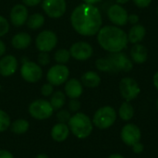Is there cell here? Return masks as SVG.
<instances>
[{"instance_id":"cell-1","label":"cell","mask_w":158,"mask_h":158,"mask_svg":"<svg viewBox=\"0 0 158 158\" xmlns=\"http://www.w3.org/2000/svg\"><path fill=\"white\" fill-rule=\"evenodd\" d=\"M70 22L74 30L84 36L98 33L102 26V16L99 9L91 4L78 6L70 16Z\"/></svg>"},{"instance_id":"cell-2","label":"cell","mask_w":158,"mask_h":158,"mask_svg":"<svg viewBox=\"0 0 158 158\" xmlns=\"http://www.w3.org/2000/svg\"><path fill=\"white\" fill-rule=\"evenodd\" d=\"M97 41L102 48L110 52L118 53L126 48L128 44V34L116 26H105L97 34Z\"/></svg>"},{"instance_id":"cell-3","label":"cell","mask_w":158,"mask_h":158,"mask_svg":"<svg viewBox=\"0 0 158 158\" xmlns=\"http://www.w3.org/2000/svg\"><path fill=\"white\" fill-rule=\"evenodd\" d=\"M68 126L71 133L78 139H86L93 132L94 124L91 118L84 113L78 112L71 116Z\"/></svg>"},{"instance_id":"cell-4","label":"cell","mask_w":158,"mask_h":158,"mask_svg":"<svg viewBox=\"0 0 158 158\" xmlns=\"http://www.w3.org/2000/svg\"><path fill=\"white\" fill-rule=\"evenodd\" d=\"M116 119H117L116 110L110 106H106L100 107L94 113L93 118V124L100 130H106L111 126H113Z\"/></svg>"},{"instance_id":"cell-5","label":"cell","mask_w":158,"mask_h":158,"mask_svg":"<svg viewBox=\"0 0 158 158\" xmlns=\"http://www.w3.org/2000/svg\"><path fill=\"white\" fill-rule=\"evenodd\" d=\"M29 113L30 115L38 120H44L49 118L53 113L54 109L49 101L44 99H37L31 102L29 106Z\"/></svg>"},{"instance_id":"cell-6","label":"cell","mask_w":158,"mask_h":158,"mask_svg":"<svg viewBox=\"0 0 158 158\" xmlns=\"http://www.w3.org/2000/svg\"><path fill=\"white\" fill-rule=\"evenodd\" d=\"M20 75L22 79L27 82L35 83L42 79L43 69L35 62L24 59L20 68Z\"/></svg>"},{"instance_id":"cell-7","label":"cell","mask_w":158,"mask_h":158,"mask_svg":"<svg viewBox=\"0 0 158 158\" xmlns=\"http://www.w3.org/2000/svg\"><path fill=\"white\" fill-rule=\"evenodd\" d=\"M119 92L121 96L127 102H130L131 100H134L139 95V94L141 93V89L138 82L134 79L125 77L119 82Z\"/></svg>"},{"instance_id":"cell-8","label":"cell","mask_w":158,"mask_h":158,"mask_svg":"<svg viewBox=\"0 0 158 158\" xmlns=\"http://www.w3.org/2000/svg\"><path fill=\"white\" fill-rule=\"evenodd\" d=\"M69 76V70L64 64H57L49 69L46 78L53 86H59L65 83Z\"/></svg>"},{"instance_id":"cell-9","label":"cell","mask_w":158,"mask_h":158,"mask_svg":"<svg viewBox=\"0 0 158 158\" xmlns=\"http://www.w3.org/2000/svg\"><path fill=\"white\" fill-rule=\"evenodd\" d=\"M35 44L39 51L50 52L56 47L57 44V36L52 31H43L37 35Z\"/></svg>"},{"instance_id":"cell-10","label":"cell","mask_w":158,"mask_h":158,"mask_svg":"<svg viewBox=\"0 0 158 158\" xmlns=\"http://www.w3.org/2000/svg\"><path fill=\"white\" fill-rule=\"evenodd\" d=\"M42 7L48 17L57 19L65 14L67 3L66 0H43Z\"/></svg>"},{"instance_id":"cell-11","label":"cell","mask_w":158,"mask_h":158,"mask_svg":"<svg viewBox=\"0 0 158 158\" xmlns=\"http://www.w3.org/2000/svg\"><path fill=\"white\" fill-rule=\"evenodd\" d=\"M120 137L122 142L128 146H133L141 141L142 132L138 126L135 124H126L120 132Z\"/></svg>"},{"instance_id":"cell-12","label":"cell","mask_w":158,"mask_h":158,"mask_svg":"<svg viewBox=\"0 0 158 158\" xmlns=\"http://www.w3.org/2000/svg\"><path fill=\"white\" fill-rule=\"evenodd\" d=\"M93 47L86 42H77L73 44L69 48L70 56L79 61H85L89 59L93 55Z\"/></svg>"},{"instance_id":"cell-13","label":"cell","mask_w":158,"mask_h":158,"mask_svg":"<svg viewBox=\"0 0 158 158\" xmlns=\"http://www.w3.org/2000/svg\"><path fill=\"white\" fill-rule=\"evenodd\" d=\"M107 57L112 62V64L114 65L118 72L119 71L129 72L133 68L132 61L122 52L111 53V55H109Z\"/></svg>"},{"instance_id":"cell-14","label":"cell","mask_w":158,"mask_h":158,"mask_svg":"<svg viewBox=\"0 0 158 158\" xmlns=\"http://www.w3.org/2000/svg\"><path fill=\"white\" fill-rule=\"evenodd\" d=\"M107 16L110 21L118 26H124L128 22V12L120 5H112L107 10Z\"/></svg>"},{"instance_id":"cell-15","label":"cell","mask_w":158,"mask_h":158,"mask_svg":"<svg viewBox=\"0 0 158 158\" xmlns=\"http://www.w3.org/2000/svg\"><path fill=\"white\" fill-rule=\"evenodd\" d=\"M28 15L29 14L26 6L22 4H17L12 7L10 11V21L14 26H22L27 22L29 18Z\"/></svg>"},{"instance_id":"cell-16","label":"cell","mask_w":158,"mask_h":158,"mask_svg":"<svg viewBox=\"0 0 158 158\" xmlns=\"http://www.w3.org/2000/svg\"><path fill=\"white\" fill-rule=\"evenodd\" d=\"M18 69L17 58L12 55H7L0 59V75L4 77L12 76Z\"/></svg>"},{"instance_id":"cell-17","label":"cell","mask_w":158,"mask_h":158,"mask_svg":"<svg viewBox=\"0 0 158 158\" xmlns=\"http://www.w3.org/2000/svg\"><path fill=\"white\" fill-rule=\"evenodd\" d=\"M83 92L82 83L77 79H70L66 81L65 94L70 99H78Z\"/></svg>"},{"instance_id":"cell-18","label":"cell","mask_w":158,"mask_h":158,"mask_svg":"<svg viewBox=\"0 0 158 158\" xmlns=\"http://www.w3.org/2000/svg\"><path fill=\"white\" fill-rule=\"evenodd\" d=\"M69 128L65 123H56L51 130V137L54 141L57 143L64 142L68 139L69 135Z\"/></svg>"},{"instance_id":"cell-19","label":"cell","mask_w":158,"mask_h":158,"mask_svg":"<svg viewBox=\"0 0 158 158\" xmlns=\"http://www.w3.org/2000/svg\"><path fill=\"white\" fill-rule=\"evenodd\" d=\"M148 52L146 47L142 44H135L131 49V57L137 64H143L146 61Z\"/></svg>"},{"instance_id":"cell-20","label":"cell","mask_w":158,"mask_h":158,"mask_svg":"<svg viewBox=\"0 0 158 158\" xmlns=\"http://www.w3.org/2000/svg\"><path fill=\"white\" fill-rule=\"evenodd\" d=\"M31 42V38L27 32H19L12 37L11 44L12 46L16 49H25L27 48Z\"/></svg>"},{"instance_id":"cell-21","label":"cell","mask_w":158,"mask_h":158,"mask_svg":"<svg viewBox=\"0 0 158 158\" xmlns=\"http://www.w3.org/2000/svg\"><path fill=\"white\" fill-rule=\"evenodd\" d=\"M146 31L145 28L141 25V24H135L134 26L131 27V29L129 31L128 34V40L131 43V44H138L141 41L143 40L144 36H145Z\"/></svg>"},{"instance_id":"cell-22","label":"cell","mask_w":158,"mask_h":158,"mask_svg":"<svg viewBox=\"0 0 158 158\" xmlns=\"http://www.w3.org/2000/svg\"><path fill=\"white\" fill-rule=\"evenodd\" d=\"M100 82L101 78L94 71H87L81 76V83L87 88H96Z\"/></svg>"},{"instance_id":"cell-23","label":"cell","mask_w":158,"mask_h":158,"mask_svg":"<svg viewBox=\"0 0 158 158\" xmlns=\"http://www.w3.org/2000/svg\"><path fill=\"white\" fill-rule=\"evenodd\" d=\"M9 128H10L11 132L20 135V134H24L25 132L28 131V130L30 128V123L26 119L19 118V119H16L15 121H13L10 124Z\"/></svg>"},{"instance_id":"cell-24","label":"cell","mask_w":158,"mask_h":158,"mask_svg":"<svg viewBox=\"0 0 158 158\" xmlns=\"http://www.w3.org/2000/svg\"><path fill=\"white\" fill-rule=\"evenodd\" d=\"M49 102H50L54 111H58L66 104V94L61 91H57L52 94Z\"/></svg>"},{"instance_id":"cell-25","label":"cell","mask_w":158,"mask_h":158,"mask_svg":"<svg viewBox=\"0 0 158 158\" xmlns=\"http://www.w3.org/2000/svg\"><path fill=\"white\" fill-rule=\"evenodd\" d=\"M118 116L124 121H129L133 118V116H134V108L130 104V102L126 101V102L122 103V105L120 106L119 110H118Z\"/></svg>"},{"instance_id":"cell-26","label":"cell","mask_w":158,"mask_h":158,"mask_svg":"<svg viewBox=\"0 0 158 158\" xmlns=\"http://www.w3.org/2000/svg\"><path fill=\"white\" fill-rule=\"evenodd\" d=\"M27 26L31 30H37L44 23V17L40 13H35L30 16L27 19Z\"/></svg>"},{"instance_id":"cell-27","label":"cell","mask_w":158,"mask_h":158,"mask_svg":"<svg viewBox=\"0 0 158 158\" xmlns=\"http://www.w3.org/2000/svg\"><path fill=\"white\" fill-rule=\"evenodd\" d=\"M95 65H96V68L101 71L108 72V73H118L117 69H115L114 65L112 64V62L109 60L108 57L97 59L95 62Z\"/></svg>"},{"instance_id":"cell-28","label":"cell","mask_w":158,"mask_h":158,"mask_svg":"<svg viewBox=\"0 0 158 158\" xmlns=\"http://www.w3.org/2000/svg\"><path fill=\"white\" fill-rule=\"evenodd\" d=\"M70 53L69 50L67 49H59L55 53L54 58L55 60L58 63V64H65L67 62H69V58H70Z\"/></svg>"},{"instance_id":"cell-29","label":"cell","mask_w":158,"mask_h":158,"mask_svg":"<svg viewBox=\"0 0 158 158\" xmlns=\"http://www.w3.org/2000/svg\"><path fill=\"white\" fill-rule=\"evenodd\" d=\"M11 124V120L7 113L0 109V132L6 131Z\"/></svg>"},{"instance_id":"cell-30","label":"cell","mask_w":158,"mask_h":158,"mask_svg":"<svg viewBox=\"0 0 158 158\" xmlns=\"http://www.w3.org/2000/svg\"><path fill=\"white\" fill-rule=\"evenodd\" d=\"M56 119L58 120L59 123H65L67 124L70 118H71V115H70V112L69 110H66V109H60L56 112Z\"/></svg>"},{"instance_id":"cell-31","label":"cell","mask_w":158,"mask_h":158,"mask_svg":"<svg viewBox=\"0 0 158 158\" xmlns=\"http://www.w3.org/2000/svg\"><path fill=\"white\" fill-rule=\"evenodd\" d=\"M9 29V24L6 18L0 15V37L7 33Z\"/></svg>"},{"instance_id":"cell-32","label":"cell","mask_w":158,"mask_h":158,"mask_svg":"<svg viewBox=\"0 0 158 158\" xmlns=\"http://www.w3.org/2000/svg\"><path fill=\"white\" fill-rule=\"evenodd\" d=\"M50 62V56L47 52H41L38 55V63L41 66H46Z\"/></svg>"},{"instance_id":"cell-33","label":"cell","mask_w":158,"mask_h":158,"mask_svg":"<svg viewBox=\"0 0 158 158\" xmlns=\"http://www.w3.org/2000/svg\"><path fill=\"white\" fill-rule=\"evenodd\" d=\"M53 92H54V87L49 82L44 84L41 88V93L44 96H50V95H52Z\"/></svg>"},{"instance_id":"cell-34","label":"cell","mask_w":158,"mask_h":158,"mask_svg":"<svg viewBox=\"0 0 158 158\" xmlns=\"http://www.w3.org/2000/svg\"><path fill=\"white\" fill-rule=\"evenodd\" d=\"M69 109L71 112H78L81 109V102L78 99H71L69 102Z\"/></svg>"},{"instance_id":"cell-35","label":"cell","mask_w":158,"mask_h":158,"mask_svg":"<svg viewBox=\"0 0 158 158\" xmlns=\"http://www.w3.org/2000/svg\"><path fill=\"white\" fill-rule=\"evenodd\" d=\"M133 2L138 7L143 8V7H147L151 4L152 0H133Z\"/></svg>"},{"instance_id":"cell-36","label":"cell","mask_w":158,"mask_h":158,"mask_svg":"<svg viewBox=\"0 0 158 158\" xmlns=\"http://www.w3.org/2000/svg\"><path fill=\"white\" fill-rule=\"evenodd\" d=\"M131 147H132V150H133V152H134L135 154H142L143 151V149H144L143 144L141 143L140 142L137 143L136 144H134V145L131 146Z\"/></svg>"},{"instance_id":"cell-37","label":"cell","mask_w":158,"mask_h":158,"mask_svg":"<svg viewBox=\"0 0 158 158\" xmlns=\"http://www.w3.org/2000/svg\"><path fill=\"white\" fill-rule=\"evenodd\" d=\"M24 6H35L38 4H40L42 2V0H22Z\"/></svg>"},{"instance_id":"cell-38","label":"cell","mask_w":158,"mask_h":158,"mask_svg":"<svg viewBox=\"0 0 158 158\" xmlns=\"http://www.w3.org/2000/svg\"><path fill=\"white\" fill-rule=\"evenodd\" d=\"M139 21V17L135 14H131L128 17V22H130L131 24H137V22Z\"/></svg>"},{"instance_id":"cell-39","label":"cell","mask_w":158,"mask_h":158,"mask_svg":"<svg viewBox=\"0 0 158 158\" xmlns=\"http://www.w3.org/2000/svg\"><path fill=\"white\" fill-rule=\"evenodd\" d=\"M0 158H14L13 155L7 150H0Z\"/></svg>"},{"instance_id":"cell-40","label":"cell","mask_w":158,"mask_h":158,"mask_svg":"<svg viewBox=\"0 0 158 158\" xmlns=\"http://www.w3.org/2000/svg\"><path fill=\"white\" fill-rule=\"evenodd\" d=\"M6 44L0 40V56H2L4 54H5V52H6Z\"/></svg>"},{"instance_id":"cell-41","label":"cell","mask_w":158,"mask_h":158,"mask_svg":"<svg viewBox=\"0 0 158 158\" xmlns=\"http://www.w3.org/2000/svg\"><path fill=\"white\" fill-rule=\"evenodd\" d=\"M153 81H154V85L155 87L158 90V71L154 75V79H153Z\"/></svg>"},{"instance_id":"cell-42","label":"cell","mask_w":158,"mask_h":158,"mask_svg":"<svg viewBox=\"0 0 158 158\" xmlns=\"http://www.w3.org/2000/svg\"><path fill=\"white\" fill-rule=\"evenodd\" d=\"M85 3H87V4H91V5H94V4H96V3H98V2H100L101 0H83Z\"/></svg>"},{"instance_id":"cell-43","label":"cell","mask_w":158,"mask_h":158,"mask_svg":"<svg viewBox=\"0 0 158 158\" xmlns=\"http://www.w3.org/2000/svg\"><path fill=\"white\" fill-rule=\"evenodd\" d=\"M108 158H125L123 156H121V155H119V154H113V155H111Z\"/></svg>"},{"instance_id":"cell-44","label":"cell","mask_w":158,"mask_h":158,"mask_svg":"<svg viewBox=\"0 0 158 158\" xmlns=\"http://www.w3.org/2000/svg\"><path fill=\"white\" fill-rule=\"evenodd\" d=\"M35 158H49V157H48V156H47V155H45V154H40V155H38V156H37Z\"/></svg>"},{"instance_id":"cell-45","label":"cell","mask_w":158,"mask_h":158,"mask_svg":"<svg viewBox=\"0 0 158 158\" xmlns=\"http://www.w3.org/2000/svg\"><path fill=\"white\" fill-rule=\"evenodd\" d=\"M116 1H117V3H118V4H121V5H123V4L128 3L130 0H116Z\"/></svg>"},{"instance_id":"cell-46","label":"cell","mask_w":158,"mask_h":158,"mask_svg":"<svg viewBox=\"0 0 158 158\" xmlns=\"http://www.w3.org/2000/svg\"><path fill=\"white\" fill-rule=\"evenodd\" d=\"M156 107H157V109H158V99H157V102H156Z\"/></svg>"},{"instance_id":"cell-47","label":"cell","mask_w":158,"mask_h":158,"mask_svg":"<svg viewBox=\"0 0 158 158\" xmlns=\"http://www.w3.org/2000/svg\"><path fill=\"white\" fill-rule=\"evenodd\" d=\"M157 14H158V8H157Z\"/></svg>"}]
</instances>
